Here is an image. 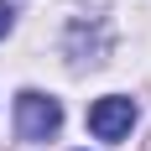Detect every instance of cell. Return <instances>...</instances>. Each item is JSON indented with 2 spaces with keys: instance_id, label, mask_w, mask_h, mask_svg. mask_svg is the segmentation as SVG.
<instances>
[{
  "instance_id": "obj_1",
  "label": "cell",
  "mask_w": 151,
  "mask_h": 151,
  "mask_svg": "<svg viewBox=\"0 0 151 151\" xmlns=\"http://www.w3.org/2000/svg\"><path fill=\"white\" fill-rule=\"evenodd\" d=\"M16 130H21V141H47L63 130V104L52 99V94H16Z\"/></svg>"
},
{
  "instance_id": "obj_2",
  "label": "cell",
  "mask_w": 151,
  "mask_h": 151,
  "mask_svg": "<svg viewBox=\"0 0 151 151\" xmlns=\"http://www.w3.org/2000/svg\"><path fill=\"white\" fill-rule=\"evenodd\" d=\"M130 125H136V104H130L125 94H104V99H94V104H89V130H94L99 141L130 136Z\"/></svg>"
},
{
  "instance_id": "obj_3",
  "label": "cell",
  "mask_w": 151,
  "mask_h": 151,
  "mask_svg": "<svg viewBox=\"0 0 151 151\" xmlns=\"http://www.w3.org/2000/svg\"><path fill=\"white\" fill-rule=\"evenodd\" d=\"M5 31H11V5L0 0V37H5Z\"/></svg>"
}]
</instances>
